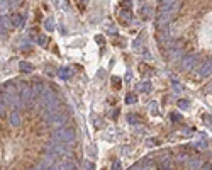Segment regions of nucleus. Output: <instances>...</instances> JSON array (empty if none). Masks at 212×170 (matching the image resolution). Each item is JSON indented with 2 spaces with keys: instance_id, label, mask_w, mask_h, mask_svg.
Here are the masks:
<instances>
[{
  "instance_id": "nucleus-1",
  "label": "nucleus",
  "mask_w": 212,
  "mask_h": 170,
  "mask_svg": "<svg viewBox=\"0 0 212 170\" xmlns=\"http://www.w3.org/2000/svg\"><path fill=\"white\" fill-rule=\"evenodd\" d=\"M54 140L63 141V143H71L75 141V131L71 127H65V129H58L54 133Z\"/></svg>"
},
{
  "instance_id": "nucleus-2",
  "label": "nucleus",
  "mask_w": 212,
  "mask_h": 170,
  "mask_svg": "<svg viewBox=\"0 0 212 170\" xmlns=\"http://www.w3.org/2000/svg\"><path fill=\"white\" fill-rule=\"evenodd\" d=\"M66 143H63V141H51V143L46 144V153H49V155H61V153H65L66 151Z\"/></svg>"
},
{
  "instance_id": "nucleus-3",
  "label": "nucleus",
  "mask_w": 212,
  "mask_h": 170,
  "mask_svg": "<svg viewBox=\"0 0 212 170\" xmlns=\"http://www.w3.org/2000/svg\"><path fill=\"white\" fill-rule=\"evenodd\" d=\"M197 63V56L194 55H188V56H183L182 61H180V68H182L183 72H187V70H190L194 65Z\"/></svg>"
},
{
  "instance_id": "nucleus-4",
  "label": "nucleus",
  "mask_w": 212,
  "mask_h": 170,
  "mask_svg": "<svg viewBox=\"0 0 212 170\" xmlns=\"http://www.w3.org/2000/svg\"><path fill=\"white\" fill-rule=\"evenodd\" d=\"M46 117H48V123H49V124H56V126H58V124H63V123L66 121L65 116L60 114V112H53V114H48Z\"/></svg>"
},
{
  "instance_id": "nucleus-5",
  "label": "nucleus",
  "mask_w": 212,
  "mask_h": 170,
  "mask_svg": "<svg viewBox=\"0 0 212 170\" xmlns=\"http://www.w3.org/2000/svg\"><path fill=\"white\" fill-rule=\"evenodd\" d=\"M10 22H12V27H22L24 25V15L22 14H12Z\"/></svg>"
},
{
  "instance_id": "nucleus-6",
  "label": "nucleus",
  "mask_w": 212,
  "mask_h": 170,
  "mask_svg": "<svg viewBox=\"0 0 212 170\" xmlns=\"http://www.w3.org/2000/svg\"><path fill=\"white\" fill-rule=\"evenodd\" d=\"M199 75L200 76H209V75H210V59H207V61H204V63L200 65Z\"/></svg>"
},
{
  "instance_id": "nucleus-7",
  "label": "nucleus",
  "mask_w": 212,
  "mask_h": 170,
  "mask_svg": "<svg viewBox=\"0 0 212 170\" xmlns=\"http://www.w3.org/2000/svg\"><path fill=\"white\" fill-rule=\"evenodd\" d=\"M61 170H77V165H75L73 160H63L60 165Z\"/></svg>"
},
{
  "instance_id": "nucleus-8",
  "label": "nucleus",
  "mask_w": 212,
  "mask_h": 170,
  "mask_svg": "<svg viewBox=\"0 0 212 170\" xmlns=\"http://www.w3.org/2000/svg\"><path fill=\"white\" fill-rule=\"evenodd\" d=\"M19 70H21L22 73H31L34 70V65L27 63V61H22V63H19Z\"/></svg>"
},
{
  "instance_id": "nucleus-9",
  "label": "nucleus",
  "mask_w": 212,
  "mask_h": 170,
  "mask_svg": "<svg viewBox=\"0 0 212 170\" xmlns=\"http://www.w3.org/2000/svg\"><path fill=\"white\" fill-rule=\"evenodd\" d=\"M10 124L12 126H19L21 124V114H19L17 110H12L10 112Z\"/></svg>"
},
{
  "instance_id": "nucleus-10",
  "label": "nucleus",
  "mask_w": 212,
  "mask_h": 170,
  "mask_svg": "<svg viewBox=\"0 0 212 170\" xmlns=\"http://www.w3.org/2000/svg\"><path fill=\"white\" fill-rule=\"evenodd\" d=\"M0 25H2V27H7V29H12L10 15H0Z\"/></svg>"
},
{
  "instance_id": "nucleus-11",
  "label": "nucleus",
  "mask_w": 212,
  "mask_h": 170,
  "mask_svg": "<svg viewBox=\"0 0 212 170\" xmlns=\"http://www.w3.org/2000/svg\"><path fill=\"white\" fill-rule=\"evenodd\" d=\"M58 75H60V78H63V80H68L70 76H71V70H70V68H60V70H58Z\"/></svg>"
},
{
  "instance_id": "nucleus-12",
  "label": "nucleus",
  "mask_w": 212,
  "mask_h": 170,
  "mask_svg": "<svg viewBox=\"0 0 212 170\" xmlns=\"http://www.w3.org/2000/svg\"><path fill=\"white\" fill-rule=\"evenodd\" d=\"M141 92H144V93H148V92H151V83L149 82H141L139 83V87H138Z\"/></svg>"
},
{
  "instance_id": "nucleus-13",
  "label": "nucleus",
  "mask_w": 212,
  "mask_h": 170,
  "mask_svg": "<svg viewBox=\"0 0 212 170\" xmlns=\"http://www.w3.org/2000/svg\"><path fill=\"white\" fill-rule=\"evenodd\" d=\"M200 167V160L199 158H192L190 162H188V168L190 170H197Z\"/></svg>"
},
{
  "instance_id": "nucleus-14",
  "label": "nucleus",
  "mask_w": 212,
  "mask_h": 170,
  "mask_svg": "<svg viewBox=\"0 0 212 170\" xmlns=\"http://www.w3.org/2000/svg\"><path fill=\"white\" fill-rule=\"evenodd\" d=\"M160 168L161 170H171V160H170V158H165V160L160 163Z\"/></svg>"
},
{
  "instance_id": "nucleus-15",
  "label": "nucleus",
  "mask_w": 212,
  "mask_h": 170,
  "mask_svg": "<svg viewBox=\"0 0 212 170\" xmlns=\"http://www.w3.org/2000/svg\"><path fill=\"white\" fill-rule=\"evenodd\" d=\"M9 8H10V4H9V0H0V14L7 12Z\"/></svg>"
},
{
  "instance_id": "nucleus-16",
  "label": "nucleus",
  "mask_w": 212,
  "mask_h": 170,
  "mask_svg": "<svg viewBox=\"0 0 212 170\" xmlns=\"http://www.w3.org/2000/svg\"><path fill=\"white\" fill-rule=\"evenodd\" d=\"M53 19L51 17H48V19H46V22H44V25H46V31H48V32H51V31H54V24H53Z\"/></svg>"
},
{
  "instance_id": "nucleus-17",
  "label": "nucleus",
  "mask_w": 212,
  "mask_h": 170,
  "mask_svg": "<svg viewBox=\"0 0 212 170\" xmlns=\"http://www.w3.org/2000/svg\"><path fill=\"white\" fill-rule=\"evenodd\" d=\"M138 97H136V93H127L126 95V104H136Z\"/></svg>"
},
{
  "instance_id": "nucleus-18",
  "label": "nucleus",
  "mask_w": 212,
  "mask_h": 170,
  "mask_svg": "<svg viewBox=\"0 0 212 170\" xmlns=\"http://www.w3.org/2000/svg\"><path fill=\"white\" fill-rule=\"evenodd\" d=\"M138 119H139L138 114H127V123L129 124H138Z\"/></svg>"
},
{
  "instance_id": "nucleus-19",
  "label": "nucleus",
  "mask_w": 212,
  "mask_h": 170,
  "mask_svg": "<svg viewBox=\"0 0 212 170\" xmlns=\"http://www.w3.org/2000/svg\"><path fill=\"white\" fill-rule=\"evenodd\" d=\"M188 104H190V102L187 100V99H183V100H178V107H180V109H188Z\"/></svg>"
},
{
  "instance_id": "nucleus-20",
  "label": "nucleus",
  "mask_w": 212,
  "mask_h": 170,
  "mask_svg": "<svg viewBox=\"0 0 212 170\" xmlns=\"http://www.w3.org/2000/svg\"><path fill=\"white\" fill-rule=\"evenodd\" d=\"M38 42L41 44V46H46V44H48V38H46V36H39Z\"/></svg>"
},
{
  "instance_id": "nucleus-21",
  "label": "nucleus",
  "mask_w": 212,
  "mask_h": 170,
  "mask_svg": "<svg viewBox=\"0 0 212 170\" xmlns=\"http://www.w3.org/2000/svg\"><path fill=\"white\" fill-rule=\"evenodd\" d=\"M149 10H151V8H149V7H143V10H141V14H143V17H144V19H146V17H149V14H151V12H149Z\"/></svg>"
},
{
  "instance_id": "nucleus-22",
  "label": "nucleus",
  "mask_w": 212,
  "mask_h": 170,
  "mask_svg": "<svg viewBox=\"0 0 212 170\" xmlns=\"http://www.w3.org/2000/svg\"><path fill=\"white\" fill-rule=\"evenodd\" d=\"M151 114H160V110H158V104L153 102L151 104Z\"/></svg>"
},
{
  "instance_id": "nucleus-23",
  "label": "nucleus",
  "mask_w": 212,
  "mask_h": 170,
  "mask_svg": "<svg viewBox=\"0 0 212 170\" xmlns=\"http://www.w3.org/2000/svg\"><path fill=\"white\" fill-rule=\"evenodd\" d=\"M170 117H171V121H173V123H178V121H180V114H177V112H171V114H170Z\"/></svg>"
},
{
  "instance_id": "nucleus-24",
  "label": "nucleus",
  "mask_w": 212,
  "mask_h": 170,
  "mask_svg": "<svg viewBox=\"0 0 212 170\" xmlns=\"http://www.w3.org/2000/svg\"><path fill=\"white\" fill-rule=\"evenodd\" d=\"M112 170H121V162H119V160H116L112 163Z\"/></svg>"
},
{
  "instance_id": "nucleus-25",
  "label": "nucleus",
  "mask_w": 212,
  "mask_h": 170,
  "mask_svg": "<svg viewBox=\"0 0 212 170\" xmlns=\"http://www.w3.org/2000/svg\"><path fill=\"white\" fill-rule=\"evenodd\" d=\"M0 116H5V102L0 100Z\"/></svg>"
},
{
  "instance_id": "nucleus-26",
  "label": "nucleus",
  "mask_w": 212,
  "mask_h": 170,
  "mask_svg": "<svg viewBox=\"0 0 212 170\" xmlns=\"http://www.w3.org/2000/svg\"><path fill=\"white\" fill-rule=\"evenodd\" d=\"M34 170H49V167H46V165H43V163H41V165H39V167H36Z\"/></svg>"
},
{
  "instance_id": "nucleus-27",
  "label": "nucleus",
  "mask_w": 212,
  "mask_h": 170,
  "mask_svg": "<svg viewBox=\"0 0 212 170\" xmlns=\"http://www.w3.org/2000/svg\"><path fill=\"white\" fill-rule=\"evenodd\" d=\"M148 144H160V141H158V140H149V141H148Z\"/></svg>"
},
{
  "instance_id": "nucleus-28",
  "label": "nucleus",
  "mask_w": 212,
  "mask_h": 170,
  "mask_svg": "<svg viewBox=\"0 0 212 170\" xmlns=\"http://www.w3.org/2000/svg\"><path fill=\"white\" fill-rule=\"evenodd\" d=\"M97 42H99V44H104V38H102V36H97Z\"/></svg>"
},
{
  "instance_id": "nucleus-29",
  "label": "nucleus",
  "mask_w": 212,
  "mask_h": 170,
  "mask_svg": "<svg viewBox=\"0 0 212 170\" xmlns=\"http://www.w3.org/2000/svg\"><path fill=\"white\" fill-rule=\"evenodd\" d=\"M112 83L116 85V87H119V80H117V76H114V78H112Z\"/></svg>"
},
{
  "instance_id": "nucleus-30",
  "label": "nucleus",
  "mask_w": 212,
  "mask_h": 170,
  "mask_svg": "<svg viewBox=\"0 0 212 170\" xmlns=\"http://www.w3.org/2000/svg\"><path fill=\"white\" fill-rule=\"evenodd\" d=\"M85 170H93V165H92V163H87V165H85Z\"/></svg>"
}]
</instances>
